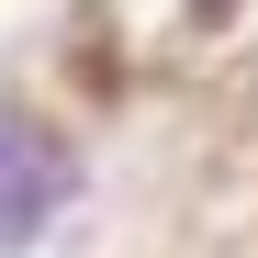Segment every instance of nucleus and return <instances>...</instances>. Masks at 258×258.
<instances>
[{"mask_svg": "<svg viewBox=\"0 0 258 258\" xmlns=\"http://www.w3.org/2000/svg\"><path fill=\"white\" fill-rule=\"evenodd\" d=\"M68 202H79V157L45 135V123L0 112V247H34Z\"/></svg>", "mask_w": 258, "mask_h": 258, "instance_id": "f257e3e1", "label": "nucleus"}, {"mask_svg": "<svg viewBox=\"0 0 258 258\" xmlns=\"http://www.w3.org/2000/svg\"><path fill=\"white\" fill-rule=\"evenodd\" d=\"M213 12H236V0H213Z\"/></svg>", "mask_w": 258, "mask_h": 258, "instance_id": "f03ea898", "label": "nucleus"}]
</instances>
